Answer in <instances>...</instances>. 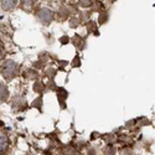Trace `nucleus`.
<instances>
[{"instance_id": "obj_28", "label": "nucleus", "mask_w": 155, "mask_h": 155, "mask_svg": "<svg viewBox=\"0 0 155 155\" xmlns=\"http://www.w3.org/2000/svg\"><path fill=\"white\" fill-rule=\"evenodd\" d=\"M101 135L97 133V132H93V134L91 135V140H94V139H97V138H99Z\"/></svg>"}, {"instance_id": "obj_12", "label": "nucleus", "mask_w": 155, "mask_h": 155, "mask_svg": "<svg viewBox=\"0 0 155 155\" xmlns=\"http://www.w3.org/2000/svg\"><path fill=\"white\" fill-rule=\"evenodd\" d=\"M31 108H36L38 112H42V97H38L36 98L34 102H32V104H31Z\"/></svg>"}, {"instance_id": "obj_10", "label": "nucleus", "mask_w": 155, "mask_h": 155, "mask_svg": "<svg viewBox=\"0 0 155 155\" xmlns=\"http://www.w3.org/2000/svg\"><path fill=\"white\" fill-rule=\"evenodd\" d=\"M68 15H70V11L64 8V6H62V8H60V10H58V21H64L67 18H68Z\"/></svg>"}, {"instance_id": "obj_22", "label": "nucleus", "mask_w": 155, "mask_h": 155, "mask_svg": "<svg viewBox=\"0 0 155 155\" xmlns=\"http://www.w3.org/2000/svg\"><path fill=\"white\" fill-rule=\"evenodd\" d=\"M60 44H61V45H67V44H70V37H68L67 35L61 36V37H60Z\"/></svg>"}, {"instance_id": "obj_27", "label": "nucleus", "mask_w": 155, "mask_h": 155, "mask_svg": "<svg viewBox=\"0 0 155 155\" xmlns=\"http://www.w3.org/2000/svg\"><path fill=\"white\" fill-rule=\"evenodd\" d=\"M34 66H35V67H37V68H38V67H40V68H42V67H44V62H42V61L35 62V64H34Z\"/></svg>"}, {"instance_id": "obj_13", "label": "nucleus", "mask_w": 155, "mask_h": 155, "mask_svg": "<svg viewBox=\"0 0 155 155\" xmlns=\"http://www.w3.org/2000/svg\"><path fill=\"white\" fill-rule=\"evenodd\" d=\"M108 19H109V16H108V14H107L106 11H99V16H98L99 25H104L108 21Z\"/></svg>"}, {"instance_id": "obj_5", "label": "nucleus", "mask_w": 155, "mask_h": 155, "mask_svg": "<svg viewBox=\"0 0 155 155\" xmlns=\"http://www.w3.org/2000/svg\"><path fill=\"white\" fill-rule=\"evenodd\" d=\"M9 149V138L6 133L0 132V154H5Z\"/></svg>"}, {"instance_id": "obj_20", "label": "nucleus", "mask_w": 155, "mask_h": 155, "mask_svg": "<svg viewBox=\"0 0 155 155\" xmlns=\"http://www.w3.org/2000/svg\"><path fill=\"white\" fill-rule=\"evenodd\" d=\"M139 123V128L140 127H144V125H150L151 124V122L149 120V119H147V118H144V117H141V118H139V119H137Z\"/></svg>"}, {"instance_id": "obj_21", "label": "nucleus", "mask_w": 155, "mask_h": 155, "mask_svg": "<svg viewBox=\"0 0 155 155\" xmlns=\"http://www.w3.org/2000/svg\"><path fill=\"white\" fill-rule=\"evenodd\" d=\"M28 77L30 80H37L38 78V73H37V71H34V70H29L28 71Z\"/></svg>"}, {"instance_id": "obj_24", "label": "nucleus", "mask_w": 155, "mask_h": 155, "mask_svg": "<svg viewBox=\"0 0 155 155\" xmlns=\"http://www.w3.org/2000/svg\"><path fill=\"white\" fill-rule=\"evenodd\" d=\"M47 87L51 89V91H56V88H57V86H56V83H55V81H54V80H50V81H48Z\"/></svg>"}, {"instance_id": "obj_17", "label": "nucleus", "mask_w": 155, "mask_h": 155, "mask_svg": "<svg viewBox=\"0 0 155 155\" xmlns=\"http://www.w3.org/2000/svg\"><path fill=\"white\" fill-rule=\"evenodd\" d=\"M93 0H78V5L81 6V8H84V9H87V8H89V6H93Z\"/></svg>"}, {"instance_id": "obj_25", "label": "nucleus", "mask_w": 155, "mask_h": 155, "mask_svg": "<svg viewBox=\"0 0 155 155\" xmlns=\"http://www.w3.org/2000/svg\"><path fill=\"white\" fill-rule=\"evenodd\" d=\"M103 139H107V143H113L114 140V135L113 134H107V135H103Z\"/></svg>"}, {"instance_id": "obj_2", "label": "nucleus", "mask_w": 155, "mask_h": 155, "mask_svg": "<svg viewBox=\"0 0 155 155\" xmlns=\"http://www.w3.org/2000/svg\"><path fill=\"white\" fill-rule=\"evenodd\" d=\"M37 19L40 20L41 24L48 25L51 21L55 19V12L51 9H48V8H42V9L38 10V12H37Z\"/></svg>"}, {"instance_id": "obj_11", "label": "nucleus", "mask_w": 155, "mask_h": 155, "mask_svg": "<svg viewBox=\"0 0 155 155\" xmlns=\"http://www.w3.org/2000/svg\"><path fill=\"white\" fill-rule=\"evenodd\" d=\"M45 83H42L41 81H36L35 83H34V86H32V89H34V92H36V93H42L44 91H45Z\"/></svg>"}, {"instance_id": "obj_9", "label": "nucleus", "mask_w": 155, "mask_h": 155, "mask_svg": "<svg viewBox=\"0 0 155 155\" xmlns=\"http://www.w3.org/2000/svg\"><path fill=\"white\" fill-rule=\"evenodd\" d=\"M87 31H88V34H92L93 32V35L99 36V31L97 30V24L94 21H89L87 24Z\"/></svg>"}, {"instance_id": "obj_6", "label": "nucleus", "mask_w": 155, "mask_h": 155, "mask_svg": "<svg viewBox=\"0 0 155 155\" xmlns=\"http://www.w3.org/2000/svg\"><path fill=\"white\" fill-rule=\"evenodd\" d=\"M0 4H2L3 10L10 11L18 5V0H0Z\"/></svg>"}, {"instance_id": "obj_4", "label": "nucleus", "mask_w": 155, "mask_h": 155, "mask_svg": "<svg viewBox=\"0 0 155 155\" xmlns=\"http://www.w3.org/2000/svg\"><path fill=\"white\" fill-rule=\"evenodd\" d=\"M11 107L14 108V109H20V110H22L25 107H26V101H25L24 97L15 96L14 98L11 99Z\"/></svg>"}, {"instance_id": "obj_8", "label": "nucleus", "mask_w": 155, "mask_h": 155, "mask_svg": "<svg viewBox=\"0 0 155 155\" xmlns=\"http://www.w3.org/2000/svg\"><path fill=\"white\" fill-rule=\"evenodd\" d=\"M9 98V89L4 83H0V102H5Z\"/></svg>"}, {"instance_id": "obj_29", "label": "nucleus", "mask_w": 155, "mask_h": 155, "mask_svg": "<svg viewBox=\"0 0 155 155\" xmlns=\"http://www.w3.org/2000/svg\"><path fill=\"white\" fill-rule=\"evenodd\" d=\"M88 154H96V151L93 149H91V150H88Z\"/></svg>"}, {"instance_id": "obj_23", "label": "nucleus", "mask_w": 155, "mask_h": 155, "mask_svg": "<svg viewBox=\"0 0 155 155\" xmlns=\"http://www.w3.org/2000/svg\"><path fill=\"white\" fill-rule=\"evenodd\" d=\"M138 123H137V119H132V120H129V122H127L125 123V128L127 129H132L134 125H137Z\"/></svg>"}, {"instance_id": "obj_18", "label": "nucleus", "mask_w": 155, "mask_h": 155, "mask_svg": "<svg viewBox=\"0 0 155 155\" xmlns=\"http://www.w3.org/2000/svg\"><path fill=\"white\" fill-rule=\"evenodd\" d=\"M46 77L48 80H54L55 78V76H56V73H57V71L55 70V68H48V70H46Z\"/></svg>"}, {"instance_id": "obj_19", "label": "nucleus", "mask_w": 155, "mask_h": 155, "mask_svg": "<svg viewBox=\"0 0 155 155\" xmlns=\"http://www.w3.org/2000/svg\"><path fill=\"white\" fill-rule=\"evenodd\" d=\"M115 153H117V150H115V148L113 147V144H112V143H108L107 147H106V149H104V154H110V155H113V154H115Z\"/></svg>"}, {"instance_id": "obj_14", "label": "nucleus", "mask_w": 155, "mask_h": 155, "mask_svg": "<svg viewBox=\"0 0 155 155\" xmlns=\"http://www.w3.org/2000/svg\"><path fill=\"white\" fill-rule=\"evenodd\" d=\"M71 67H72V68H78V67H81V57H80L78 54H77V55L73 57V60L71 61Z\"/></svg>"}, {"instance_id": "obj_16", "label": "nucleus", "mask_w": 155, "mask_h": 155, "mask_svg": "<svg viewBox=\"0 0 155 155\" xmlns=\"http://www.w3.org/2000/svg\"><path fill=\"white\" fill-rule=\"evenodd\" d=\"M80 24H81V19L80 18H76V16H73V18H71L70 19V28H72V29H76L77 26H80Z\"/></svg>"}, {"instance_id": "obj_1", "label": "nucleus", "mask_w": 155, "mask_h": 155, "mask_svg": "<svg viewBox=\"0 0 155 155\" xmlns=\"http://www.w3.org/2000/svg\"><path fill=\"white\" fill-rule=\"evenodd\" d=\"M0 72H2V76L6 81H11L16 76L18 63L14 62V61H11V60H6V61H4L2 64H0Z\"/></svg>"}, {"instance_id": "obj_7", "label": "nucleus", "mask_w": 155, "mask_h": 155, "mask_svg": "<svg viewBox=\"0 0 155 155\" xmlns=\"http://www.w3.org/2000/svg\"><path fill=\"white\" fill-rule=\"evenodd\" d=\"M71 42L73 44V46H74L76 48H80V50H83V48H84V40H83V37H81L78 34H76V35L72 37Z\"/></svg>"}, {"instance_id": "obj_15", "label": "nucleus", "mask_w": 155, "mask_h": 155, "mask_svg": "<svg viewBox=\"0 0 155 155\" xmlns=\"http://www.w3.org/2000/svg\"><path fill=\"white\" fill-rule=\"evenodd\" d=\"M35 2H36V0H21V6H22V9H25V10L31 9V8L34 6Z\"/></svg>"}, {"instance_id": "obj_3", "label": "nucleus", "mask_w": 155, "mask_h": 155, "mask_svg": "<svg viewBox=\"0 0 155 155\" xmlns=\"http://www.w3.org/2000/svg\"><path fill=\"white\" fill-rule=\"evenodd\" d=\"M57 92V99H58V104L61 107V109H66V99L68 97V92L64 89L63 87H57L56 88Z\"/></svg>"}, {"instance_id": "obj_26", "label": "nucleus", "mask_w": 155, "mask_h": 155, "mask_svg": "<svg viewBox=\"0 0 155 155\" xmlns=\"http://www.w3.org/2000/svg\"><path fill=\"white\" fill-rule=\"evenodd\" d=\"M5 56V47H4V44L0 41V58H3Z\"/></svg>"}]
</instances>
